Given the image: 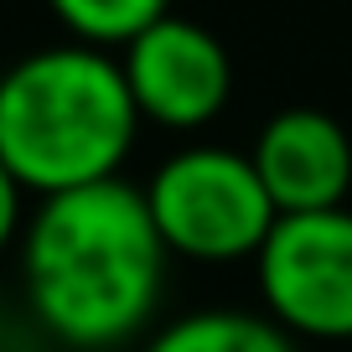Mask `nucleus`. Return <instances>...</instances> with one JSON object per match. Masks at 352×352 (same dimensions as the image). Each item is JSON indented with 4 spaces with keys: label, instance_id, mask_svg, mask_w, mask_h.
Masks as SVG:
<instances>
[{
    "label": "nucleus",
    "instance_id": "4",
    "mask_svg": "<svg viewBox=\"0 0 352 352\" xmlns=\"http://www.w3.org/2000/svg\"><path fill=\"white\" fill-rule=\"evenodd\" d=\"M264 316L296 342H352V212L275 218L254 254Z\"/></svg>",
    "mask_w": 352,
    "mask_h": 352
},
{
    "label": "nucleus",
    "instance_id": "1",
    "mask_svg": "<svg viewBox=\"0 0 352 352\" xmlns=\"http://www.w3.org/2000/svg\"><path fill=\"white\" fill-rule=\"evenodd\" d=\"M166 243L140 187L94 182L42 197L21 233L26 306L73 352H114L151 327L166 290Z\"/></svg>",
    "mask_w": 352,
    "mask_h": 352
},
{
    "label": "nucleus",
    "instance_id": "5",
    "mask_svg": "<svg viewBox=\"0 0 352 352\" xmlns=\"http://www.w3.org/2000/svg\"><path fill=\"white\" fill-rule=\"evenodd\" d=\"M120 73L135 114L161 130H202L228 109L233 94L228 47L187 16H161L130 47H120Z\"/></svg>",
    "mask_w": 352,
    "mask_h": 352
},
{
    "label": "nucleus",
    "instance_id": "3",
    "mask_svg": "<svg viewBox=\"0 0 352 352\" xmlns=\"http://www.w3.org/2000/svg\"><path fill=\"white\" fill-rule=\"evenodd\" d=\"M140 197L166 254L192 264L254 259L280 218L270 192L259 187L254 161L228 145H187L166 155Z\"/></svg>",
    "mask_w": 352,
    "mask_h": 352
},
{
    "label": "nucleus",
    "instance_id": "9",
    "mask_svg": "<svg viewBox=\"0 0 352 352\" xmlns=\"http://www.w3.org/2000/svg\"><path fill=\"white\" fill-rule=\"evenodd\" d=\"M21 233H26V187L0 161V254H11V243H21Z\"/></svg>",
    "mask_w": 352,
    "mask_h": 352
},
{
    "label": "nucleus",
    "instance_id": "7",
    "mask_svg": "<svg viewBox=\"0 0 352 352\" xmlns=\"http://www.w3.org/2000/svg\"><path fill=\"white\" fill-rule=\"evenodd\" d=\"M140 352H300L296 337L254 311H187L161 327Z\"/></svg>",
    "mask_w": 352,
    "mask_h": 352
},
{
    "label": "nucleus",
    "instance_id": "2",
    "mask_svg": "<svg viewBox=\"0 0 352 352\" xmlns=\"http://www.w3.org/2000/svg\"><path fill=\"white\" fill-rule=\"evenodd\" d=\"M135 135L120 57L99 47H36L0 73V161L36 197L114 182Z\"/></svg>",
    "mask_w": 352,
    "mask_h": 352
},
{
    "label": "nucleus",
    "instance_id": "6",
    "mask_svg": "<svg viewBox=\"0 0 352 352\" xmlns=\"http://www.w3.org/2000/svg\"><path fill=\"white\" fill-rule=\"evenodd\" d=\"M259 187L270 192L280 218L296 212H331L347 208L352 192V135L327 109H280L259 130L249 151Z\"/></svg>",
    "mask_w": 352,
    "mask_h": 352
},
{
    "label": "nucleus",
    "instance_id": "8",
    "mask_svg": "<svg viewBox=\"0 0 352 352\" xmlns=\"http://www.w3.org/2000/svg\"><path fill=\"white\" fill-rule=\"evenodd\" d=\"M52 16L73 32V42L83 47H130L145 26H155L161 16H171V0H47Z\"/></svg>",
    "mask_w": 352,
    "mask_h": 352
}]
</instances>
